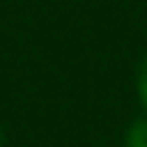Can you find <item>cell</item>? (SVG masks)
Listing matches in <instances>:
<instances>
[{"label": "cell", "mask_w": 147, "mask_h": 147, "mask_svg": "<svg viewBox=\"0 0 147 147\" xmlns=\"http://www.w3.org/2000/svg\"><path fill=\"white\" fill-rule=\"evenodd\" d=\"M0 147H3V130H0Z\"/></svg>", "instance_id": "cell-3"}, {"label": "cell", "mask_w": 147, "mask_h": 147, "mask_svg": "<svg viewBox=\"0 0 147 147\" xmlns=\"http://www.w3.org/2000/svg\"><path fill=\"white\" fill-rule=\"evenodd\" d=\"M125 147H147V118L135 120L125 130Z\"/></svg>", "instance_id": "cell-1"}, {"label": "cell", "mask_w": 147, "mask_h": 147, "mask_svg": "<svg viewBox=\"0 0 147 147\" xmlns=\"http://www.w3.org/2000/svg\"><path fill=\"white\" fill-rule=\"evenodd\" d=\"M137 96H140L142 105L147 110V57L142 59L140 69H137Z\"/></svg>", "instance_id": "cell-2"}]
</instances>
